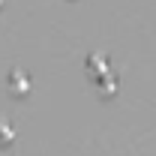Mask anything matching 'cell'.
Masks as SVG:
<instances>
[{
  "mask_svg": "<svg viewBox=\"0 0 156 156\" xmlns=\"http://www.w3.org/2000/svg\"><path fill=\"white\" fill-rule=\"evenodd\" d=\"M9 141H12V129L0 120V144H9Z\"/></svg>",
  "mask_w": 156,
  "mask_h": 156,
  "instance_id": "6da1fadb",
  "label": "cell"
}]
</instances>
